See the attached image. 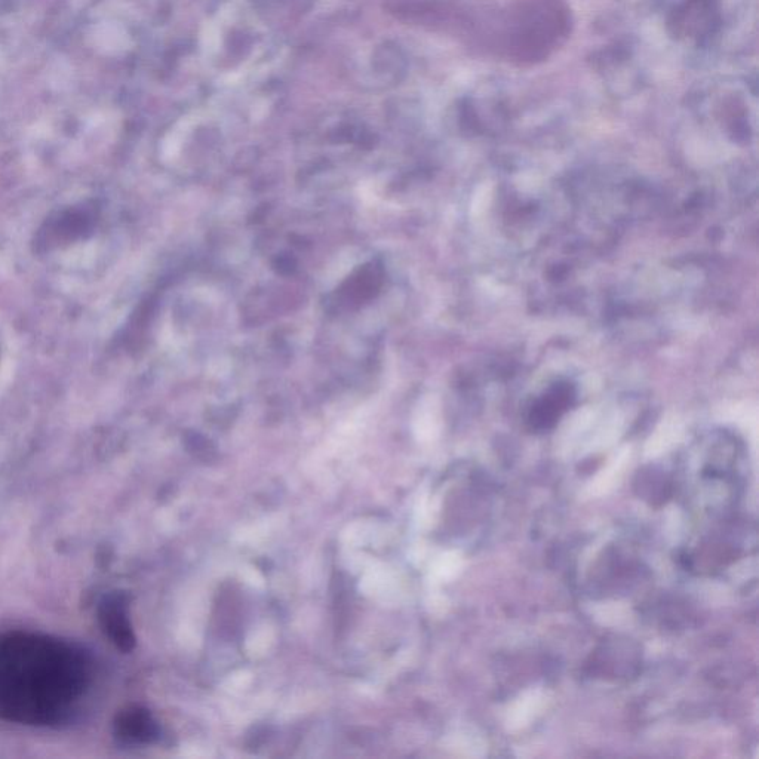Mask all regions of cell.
Here are the masks:
<instances>
[{
  "label": "cell",
  "mask_w": 759,
  "mask_h": 759,
  "mask_svg": "<svg viewBox=\"0 0 759 759\" xmlns=\"http://www.w3.org/2000/svg\"><path fill=\"white\" fill-rule=\"evenodd\" d=\"M81 648L36 632L0 635V719L54 727L72 717L91 684Z\"/></svg>",
  "instance_id": "1"
},
{
  "label": "cell",
  "mask_w": 759,
  "mask_h": 759,
  "mask_svg": "<svg viewBox=\"0 0 759 759\" xmlns=\"http://www.w3.org/2000/svg\"><path fill=\"white\" fill-rule=\"evenodd\" d=\"M115 734L128 745H137L153 742L159 736V728L149 712L141 708H128L116 718Z\"/></svg>",
  "instance_id": "2"
},
{
  "label": "cell",
  "mask_w": 759,
  "mask_h": 759,
  "mask_svg": "<svg viewBox=\"0 0 759 759\" xmlns=\"http://www.w3.org/2000/svg\"><path fill=\"white\" fill-rule=\"evenodd\" d=\"M100 622L107 636L121 650L129 651L134 645L135 638L129 623L128 613L121 599L110 596L100 607Z\"/></svg>",
  "instance_id": "3"
},
{
  "label": "cell",
  "mask_w": 759,
  "mask_h": 759,
  "mask_svg": "<svg viewBox=\"0 0 759 759\" xmlns=\"http://www.w3.org/2000/svg\"><path fill=\"white\" fill-rule=\"evenodd\" d=\"M571 399H573V392L568 384H555L542 398L537 399L536 404L531 408V424L537 429L552 426L567 410Z\"/></svg>",
  "instance_id": "4"
}]
</instances>
